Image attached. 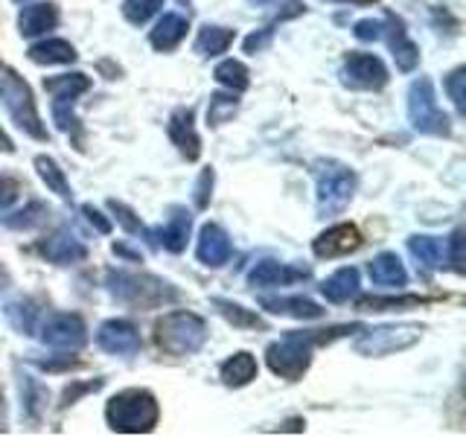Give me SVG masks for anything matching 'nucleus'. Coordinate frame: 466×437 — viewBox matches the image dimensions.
Wrapping results in <instances>:
<instances>
[{
	"mask_svg": "<svg viewBox=\"0 0 466 437\" xmlns=\"http://www.w3.org/2000/svg\"><path fill=\"white\" fill-rule=\"evenodd\" d=\"M356 327H339V330H318V332H289L283 335L280 341L268 344L266 350V361L271 373L289 379V382H295V379H300L306 371H309L312 364V347L315 344H327L332 341L335 335H344V332H353Z\"/></svg>",
	"mask_w": 466,
	"mask_h": 437,
	"instance_id": "f257e3e1",
	"label": "nucleus"
},
{
	"mask_svg": "<svg viewBox=\"0 0 466 437\" xmlns=\"http://www.w3.org/2000/svg\"><path fill=\"white\" fill-rule=\"evenodd\" d=\"M106 420L111 432L120 434H149L157 420H160V408L157 400L149 391L143 388H128L114 393L106 405Z\"/></svg>",
	"mask_w": 466,
	"mask_h": 437,
	"instance_id": "f03ea898",
	"label": "nucleus"
},
{
	"mask_svg": "<svg viewBox=\"0 0 466 437\" xmlns=\"http://www.w3.org/2000/svg\"><path fill=\"white\" fill-rule=\"evenodd\" d=\"M315 184H318V213L320 216H339L347 210L356 193V172L335 158H320L312 164Z\"/></svg>",
	"mask_w": 466,
	"mask_h": 437,
	"instance_id": "7ed1b4c3",
	"label": "nucleus"
},
{
	"mask_svg": "<svg viewBox=\"0 0 466 437\" xmlns=\"http://www.w3.org/2000/svg\"><path fill=\"white\" fill-rule=\"evenodd\" d=\"M155 341L169 356H193L208 341V324L196 312H169L155 324Z\"/></svg>",
	"mask_w": 466,
	"mask_h": 437,
	"instance_id": "20e7f679",
	"label": "nucleus"
},
{
	"mask_svg": "<svg viewBox=\"0 0 466 437\" xmlns=\"http://www.w3.org/2000/svg\"><path fill=\"white\" fill-rule=\"evenodd\" d=\"M0 102H4L9 117L18 123V128L26 131L29 137H35V140L50 137L47 128H44V123H41V114L35 108V99H33V91H29V85L4 62H0Z\"/></svg>",
	"mask_w": 466,
	"mask_h": 437,
	"instance_id": "39448f33",
	"label": "nucleus"
},
{
	"mask_svg": "<svg viewBox=\"0 0 466 437\" xmlns=\"http://www.w3.org/2000/svg\"><path fill=\"white\" fill-rule=\"evenodd\" d=\"M108 289L116 300L131 303V306H160L175 298V289L164 283L160 277L152 274H137V271H108Z\"/></svg>",
	"mask_w": 466,
	"mask_h": 437,
	"instance_id": "423d86ee",
	"label": "nucleus"
},
{
	"mask_svg": "<svg viewBox=\"0 0 466 437\" xmlns=\"http://www.w3.org/2000/svg\"><path fill=\"white\" fill-rule=\"evenodd\" d=\"M408 120H411L414 131L431 137H449L451 135V120L441 111L434 97V85L429 76H420L408 87Z\"/></svg>",
	"mask_w": 466,
	"mask_h": 437,
	"instance_id": "0eeeda50",
	"label": "nucleus"
},
{
	"mask_svg": "<svg viewBox=\"0 0 466 437\" xmlns=\"http://www.w3.org/2000/svg\"><path fill=\"white\" fill-rule=\"evenodd\" d=\"M422 335L420 324H385V327H373L356 341V353L361 356H390V353H402V350L414 347Z\"/></svg>",
	"mask_w": 466,
	"mask_h": 437,
	"instance_id": "6e6552de",
	"label": "nucleus"
},
{
	"mask_svg": "<svg viewBox=\"0 0 466 437\" xmlns=\"http://www.w3.org/2000/svg\"><path fill=\"white\" fill-rule=\"evenodd\" d=\"M87 87H91V76H85V73H65V76L44 79V91L53 97L56 126L62 131H70L76 126V120H73V102H76V97H82Z\"/></svg>",
	"mask_w": 466,
	"mask_h": 437,
	"instance_id": "1a4fd4ad",
	"label": "nucleus"
},
{
	"mask_svg": "<svg viewBox=\"0 0 466 437\" xmlns=\"http://www.w3.org/2000/svg\"><path fill=\"white\" fill-rule=\"evenodd\" d=\"M341 82L356 91H379L388 85V67L373 53H350L341 67Z\"/></svg>",
	"mask_w": 466,
	"mask_h": 437,
	"instance_id": "9d476101",
	"label": "nucleus"
},
{
	"mask_svg": "<svg viewBox=\"0 0 466 437\" xmlns=\"http://www.w3.org/2000/svg\"><path fill=\"white\" fill-rule=\"evenodd\" d=\"M41 341L56 350H79L87 341V327L79 315L70 312H53L41 320Z\"/></svg>",
	"mask_w": 466,
	"mask_h": 437,
	"instance_id": "9b49d317",
	"label": "nucleus"
},
{
	"mask_svg": "<svg viewBox=\"0 0 466 437\" xmlns=\"http://www.w3.org/2000/svg\"><path fill=\"white\" fill-rule=\"evenodd\" d=\"M96 344L111 356H135L140 350V332L126 318H111L96 330Z\"/></svg>",
	"mask_w": 466,
	"mask_h": 437,
	"instance_id": "f8f14e48",
	"label": "nucleus"
},
{
	"mask_svg": "<svg viewBox=\"0 0 466 437\" xmlns=\"http://www.w3.org/2000/svg\"><path fill=\"white\" fill-rule=\"evenodd\" d=\"M382 38H388V47L393 53V62H397V67L402 73H411L417 65H420V47L414 44V38L408 36V29L402 24V18H397V15H385V33Z\"/></svg>",
	"mask_w": 466,
	"mask_h": 437,
	"instance_id": "ddd939ff",
	"label": "nucleus"
},
{
	"mask_svg": "<svg viewBox=\"0 0 466 437\" xmlns=\"http://www.w3.org/2000/svg\"><path fill=\"white\" fill-rule=\"evenodd\" d=\"M189 228H193V216H189L184 208H175L167 228H155V230H143V233H146V239H149L152 248L164 245L167 251L181 254L187 248V239H189Z\"/></svg>",
	"mask_w": 466,
	"mask_h": 437,
	"instance_id": "4468645a",
	"label": "nucleus"
},
{
	"mask_svg": "<svg viewBox=\"0 0 466 437\" xmlns=\"http://www.w3.org/2000/svg\"><path fill=\"white\" fill-rule=\"evenodd\" d=\"M359 245H361V233H359V228L341 222V225H332V228H327L324 233H320V237L312 242V251H315L318 257L332 259V257L353 254Z\"/></svg>",
	"mask_w": 466,
	"mask_h": 437,
	"instance_id": "2eb2a0df",
	"label": "nucleus"
},
{
	"mask_svg": "<svg viewBox=\"0 0 466 437\" xmlns=\"http://www.w3.org/2000/svg\"><path fill=\"white\" fill-rule=\"evenodd\" d=\"M196 257L201 266H210V269H218L225 266L230 259V237L218 228V225H204L201 233H198V245H196Z\"/></svg>",
	"mask_w": 466,
	"mask_h": 437,
	"instance_id": "dca6fc26",
	"label": "nucleus"
},
{
	"mask_svg": "<svg viewBox=\"0 0 466 437\" xmlns=\"http://www.w3.org/2000/svg\"><path fill=\"white\" fill-rule=\"evenodd\" d=\"M41 254L56 262V266H76V262L87 257V248L70 230H56L50 239L41 242Z\"/></svg>",
	"mask_w": 466,
	"mask_h": 437,
	"instance_id": "f3484780",
	"label": "nucleus"
},
{
	"mask_svg": "<svg viewBox=\"0 0 466 437\" xmlns=\"http://www.w3.org/2000/svg\"><path fill=\"white\" fill-rule=\"evenodd\" d=\"M169 140L178 146V152L187 158V160H198L201 155V140H198V131H196V123H193V111L189 108H178L172 117H169Z\"/></svg>",
	"mask_w": 466,
	"mask_h": 437,
	"instance_id": "a211bd4d",
	"label": "nucleus"
},
{
	"mask_svg": "<svg viewBox=\"0 0 466 437\" xmlns=\"http://www.w3.org/2000/svg\"><path fill=\"white\" fill-rule=\"evenodd\" d=\"M306 277H309L306 269H291V266H283V262L262 259L251 269L248 280H251V286H257V289H271V286H289V283L306 280Z\"/></svg>",
	"mask_w": 466,
	"mask_h": 437,
	"instance_id": "6ab92c4d",
	"label": "nucleus"
},
{
	"mask_svg": "<svg viewBox=\"0 0 466 437\" xmlns=\"http://www.w3.org/2000/svg\"><path fill=\"white\" fill-rule=\"evenodd\" d=\"M58 26V6L56 4H26L18 15V33L24 38H33L41 33H50Z\"/></svg>",
	"mask_w": 466,
	"mask_h": 437,
	"instance_id": "aec40b11",
	"label": "nucleus"
},
{
	"mask_svg": "<svg viewBox=\"0 0 466 437\" xmlns=\"http://www.w3.org/2000/svg\"><path fill=\"white\" fill-rule=\"evenodd\" d=\"M187 29H189V21L184 18V15H178V12H167L164 18H160V21L155 24L149 41H152V47H155V50L169 53V50H175V47H178V44L187 38Z\"/></svg>",
	"mask_w": 466,
	"mask_h": 437,
	"instance_id": "412c9836",
	"label": "nucleus"
},
{
	"mask_svg": "<svg viewBox=\"0 0 466 437\" xmlns=\"http://www.w3.org/2000/svg\"><path fill=\"white\" fill-rule=\"evenodd\" d=\"M262 310H268L274 315H289V318H298V320H315V318H324V310L303 295H291V298H262Z\"/></svg>",
	"mask_w": 466,
	"mask_h": 437,
	"instance_id": "4be33fe9",
	"label": "nucleus"
},
{
	"mask_svg": "<svg viewBox=\"0 0 466 437\" xmlns=\"http://www.w3.org/2000/svg\"><path fill=\"white\" fill-rule=\"evenodd\" d=\"M368 271H370V280H373L376 286L402 289V286L408 283V271H405V266H402V259H400L397 254H390V251L373 257V259H370V266H368Z\"/></svg>",
	"mask_w": 466,
	"mask_h": 437,
	"instance_id": "5701e85b",
	"label": "nucleus"
},
{
	"mask_svg": "<svg viewBox=\"0 0 466 437\" xmlns=\"http://www.w3.org/2000/svg\"><path fill=\"white\" fill-rule=\"evenodd\" d=\"M35 65H70L76 62V47L65 38H44L26 50Z\"/></svg>",
	"mask_w": 466,
	"mask_h": 437,
	"instance_id": "b1692460",
	"label": "nucleus"
},
{
	"mask_svg": "<svg viewBox=\"0 0 466 437\" xmlns=\"http://www.w3.org/2000/svg\"><path fill=\"white\" fill-rule=\"evenodd\" d=\"M320 291H324V298L329 303H347L359 291V269H353V266L339 269L320 283Z\"/></svg>",
	"mask_w": 466,
	"mask_h": 437,
	"instance_id": "393cba45",
	"label": "nucleus"
},
{
	"mask_svg": "<svg viewBox=\"0 0 466 437\" xmlns=\"http://www.w3.org/2000/svg\"><path fill=\"white\" fill-rule=\"evenodd\" d=\"M222 382L228 388H245L248 382H254L257 379V359L251 353H233L228 361H222Z\"/></svg>",
	"mask_w": 466,
	"mask_h": 437,
	"instance_id": "a878e982",
	"label": "nucleus"
},
{
	"mask_svg": "<svg viewBox=\"0 0 466 437\" xmlns=\"http://www.w3.org/2000/svg\"><path fill=\"white\" fill-rule=\"evenodd\" d=\"M233 38H237V33H233V29L208 24V26H201V29H198L196 53H198V56H222V53L230 47V44H233Z\"/></svg>",
	"mask_w": 466,
	"mask_h": 437,
	"instance_id": "bb28decb",
	"label": "nucleus"
},
{
	"mask_svg": "<svg viewBox=\"0 0 466 437\" xmlns=\"http://www.w3.org/2000/svg\"><path fill=\"white\" fill-rule=\"evenodd\" d=\"M408 251H411L426 269H441L446 262V245L434 237H422V233L408 239Z\"/></svg>",
	"mask_w": 466,
	"mask_h": 437,
	"instance_id": "cd10ccee",
	"label": "nucleus"
},
{
	"mask_svg": "<svg viewBox=\"0 0 466 437\" xmlns=\"http://www.w3.org/2000/svg\"><path fill=\"white\" fill-rule=\"evenodd\" d=\"M35 169H38V178L47 184V189H53V193L58 196V198H73V193H70V184H67V175H65V169L56 164L53 158H47V155H38L35 158Z\"/></svg>",
	"mask_w": 466,
	"mask_h": 437,
	"instance_id": "c85d7f7f",
	"label": "nucleus"
},
{
	"mask_svg": "<svg viewBox=\"0 0 466 437\" xmlns=\"http://www.w3.org/2000/svg\"><path fill=\"white\" fill-rule=\"evenodd\" d=\"M213 306H216L218 315H222L225 320H230L233 327H239V330H266V320H262L257 312L245 310V306H239V303L225 300V298H216Z\"/></svg>",
	"mask_w": 466,
	"mask_h": 437,
	"instance_id": "c756f323",
	"label": "nucleus"
},
{
	"mask_svg": "<svg viewBox=\"0 0 466 437\" xmlns=\"http://www.w3.org/2000/svg\"><path fill=\"white\" fill-rule=\"evenodd\" d=\"M216 82L218 85H225L230 87V91H245L248 85H251V76H248V67L242 62H237V58H225V62H218L216 65Z\"/></svg>",
	"mask_w": 466,
	"mask_h": 437,
	"instance_id": "7c9ffc66",
	"label": "nucleus"
},
{
	"mask_svg": "<svg viewBox=\"0 0 466 437\" xmlns=\"http://www.w3.org/2000/svg\"><path fill=\"white\" fill-rule=\"evenodd\" d=\"M6 318H9V324L24 332V335H33L35 330V318H38V310H35V303L33 300H12L6 303Z\"/></svg>",
	"mask_w": 466,
	"mask_h": 437,
	"instance_id": "2f4dec72",
	"label": "nucleus"
},
{
	"mask_svg": "<svg viewBox=\"0 0 466 437\" xmlns=\"http://www.w3.org/2000/svg\"><path fill=\"white\" fill-rule=\"evenodd\" d=\"M426 300L417 295H402V298H361L359 310L361 312H390V310H411V306H422Z\"/></svg>",
	"mask_w": 466,
	"mask_h": 437,
	"instance_id": "473e14b6",
	"label": "nucleus"
},
{
	"mask_svg": "<svg viewBox=\"0 0 466 437\" xmlns=\"http://www.w3.org/2000/svg\"><path fill=\"white\" fill-rule=\"evenodd\" d=\"M44 218H47V208L41 201H29L26 210H18L15 216H6L4 222L15 230H29V228H38Z\"/></svg>",
	"mask_w": 466,
	"mask_h": 437,
	"instance_id": "72a5a7b5",
	"label": "nucleus"
},
{
	"mask_svg": "<svg viewBox=\"0 0 466 437\" xmlns=\"http://www.w3.org/2000/svg\"><path fill=\"white\" fill-rule=\"evenodd\" d=\"M239 108V99L237 97H228V94H213L210 97V106H208V123L210 126H222L228 123L233 114Z\"/></svg>",
	"mask_w": 466,
	"mask_h": 437,
	"instance_id": "f704fd0d",
	"label": "nucleus"
},
{
	"mask_svg": "<svg viewBox=\"0 0 466 437\" xmlns=\"http://www.w3.org/2000/svg\"><path fill=\"white\" fill-rule=\"evenodd\" d=\"M160 6H164V0H123V15L128 24H146L152 18V15L160 12Z\"/></svg>",
	"mask_w": 466,
	"mask_h": 437,
	"instance_id": "c9c22d12",
	"label": "nucleus"
},
{
	"mask_svg": "<svg viewBox=\"0 0 466 437\" xmlns=\"http://www.w3.org/2000/svg\"><path fill=\"white\" fill-rule=\"evenodd\" d=\"M108 208L114 210V216H116V222H120L128 233H143L146 228H143V222L135 216V210L128 208V204H123V201H116V198H111L108 201Z\"/></svg>",
	"mask_w": 466,
	"mask_h": 437,
	"instance_id": "e433bc0d",
	"label": "nucleus"
},
{
	"mask_svg": "<svg viewBox=\"0 0 466 437\" xmlns=\"http://www.w3.org/2000/svg\"><path fill=\"white\" fill-rule=\"evenodd\" d=\"M463 79H466V70L463 67H455V70L449 73V79H446V91H449L451 102H455L458 114L466 111V106H463V99H466V94H463Z\"/></svg>",
	"mask_w": 466,
	"mask_h": 437,
	"instance_id": "4c0bfd02",
	"label": "nucleus"
},
{
	"mask_svg": "<svg viewBox=\"0 0 466 437\" xmlns=\"http://www.w3.org/2000/svg\"><path fill=\"white\" fill-rule=\"evenodd\" d=\"M21 397L26 402V412L33 414V417H38V412H41L38 400H47V393H44V388H38L33 379H24V382H21Z\"/></svg>",
	"mask_w": 466,
	"mask_h": 437,
	"instance_id": "58836bf2",
	"label": "nucleus"
},
{
	"mask_svg": "<svg viewBox=\"0 0 466 437\" xmlns=\"http://www.w3.org/2000/svg\"><path fill=\"white\" fill-rule=\"evenodd\" d=\"M213 178H216V172L213 169H204L198 175V184H196V208L204 210L210 204V196H213Z\"/></svg>",
	"mask_w": 466,
	"mask_h": 437,
	"instance_id": "ea45409f",
	"label": "nucleus"
},
{
	"mask_svg": "<svg viewBox=\"0 0 466 437\" xmlns=\"http://www.w3.org/2000/svg\"><path fill=\"white\" fill-rule=\"evenodd\" d=\"M353 33L359 41H379L385 33V21H373V18H364L353 26Z\"/></svg>",
	"mask_w": 466,
	"mask_h": 437,
	"instance_id": "a19ab883",
	"label": "nucleus"
},
{
	"mask_svg": "<svg viewBox=\"0 0 466 437\" xmlns=\"http://www.w3.org/2000/svg\"><path fill=\"white\" fill-rule=\"evenodd\" d=\"M21 196V184L9 178V175H0V210H6L9 204H15Z\"/></svg>",
	"mask_w": 466,
	"mask_h": 437,
	"instance_id": "79ce46f5",
	"label": "nucleus"
},
{
	"mask_svg": "<svg viewBox=\"0 0 466 437\" xmlns=\"http://www.w3.org/2000/svg\"><path fill=\"white\" fill-rule=\"evenodd\" d=\"M271 36H274V26H262L259 33L248 36V38H245V53H259V50H266L268 44H271Z\"/></svg>",
	"mask_w": 466,
	"mask_h": 437,
	"instance_id": "37998d69",
	"label": "nucleus"
},
{
	"mask_svg": "<svg viewBox=\"0 0 466 437\" xmlns=\"http://www.w3.org/2000/svg\"><path fill=\"white\" fill-rule=\"evenodd\" d=\"M82 213H85V218H87V222H91L99 233H111V222L94 208V204H82Z\"/></svg>",
	"mask_w": 466,
	"mask_h": 437,
	"instance_id": "c03bdc74",
	"label": "nucleus"
},
{
	"mask_svg": "<svg viewBox=\"0 0 466 437\" xmlns=\"http://www.w3.org/2000/svg\"><path fill=\"white\" fill-rule=\"evenodd\" d=\"M461 242H463V230H455V233H451V239H449V251H451V262H455V271H463Z\"/></svg>",
	"mask_w": 466,
	"mask_h": 437,
	"instance_id": "a18cd8bd",
	"label": "nucleus"
},
{
	"mask_svg": "<svg viewBox=\"0 0 466 437\" xmlns=\"http://www.w3.org/2000/svg\"><path fill=\"white\" fill-rule=\"evenodd\" d=\"M0 152H15V143H12V137L6 135V131L4 128H0Z\"/></svg>",
	"mask_w": 466,
	"mask_h": 437,
	"instance_id": "49530a36",
	"label": "nucleus"
},
{
	"mask_svg": "<svg viewBox=\"0 0 466 437\" xmlns=\"http://www.w3.org/2000/svg\"><path fill=\"white\" fill-rule=\"evenodd\" d=\"M0 432H6V400H4V391H0Z\"/></svg>",
	"mask_w": 466,
	"mask_h": 437,
	"instance_id": "de8ad7c7",
	"label": "nucleus"
},
{
	"mask_svg": "<svg viewBox=\"0 0 466 437\" xmlns=\"http://www.w3.org/2000/svg\"><path fill=\"white\" fill-rule=\"evenodd\" d=\"M341 4H356V6H364V4H373V0H341Z\"/></svg>",
	"mask_w": 466,
	"mask_h": 437,
	"instance_id": "09e8293b",
	"label": "nucleus"
},
{
	"mask_svg": "<svg viewBox=\"0 0 466 437\" xmlns=\"http://www.w3.org/2000/svg\"><path fill=\"white\" fill-rule=\"evenodd\" d=\"M254 4H268V0H254Z\"/></svg>",
	"mask_w": 466,
	"mask_h": 437,
	"instance_id": "8fccbe9b",
	"label": "nucleus"
},
{
	"mask_svg": "<svg viewBox=\"0 0 466 437\" xmlns=\"http://www.w3.org/2000/svg\"><path fill=\"white\" fill-rule=\"evenodd\" d=\"M0 283H4V271H0Z\"/></svg>",
	"mask_w": 466,
	"mask_h": 437,
	"instance_id": "3c124183",
	"label": "nucleus"
},
{
	"mask_svg": "<svg viewBox=\"0 0 466 437\" xmlns=\"http://www.w3.org/2000/svg\"><path fill=\"white\" fill-rule=\"evenodd\" d=\"M15 4H26V0H15Z\"/></svg>",
	"mask_w": 466,
	"mask_h": 437,
	"instance_id": "603ef678",
	"label": "nucleus"
}]
</instances>
